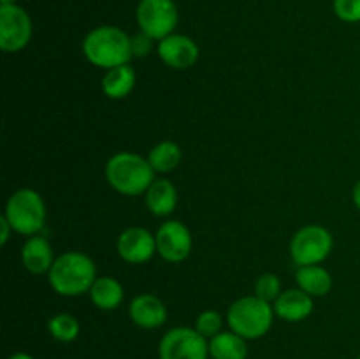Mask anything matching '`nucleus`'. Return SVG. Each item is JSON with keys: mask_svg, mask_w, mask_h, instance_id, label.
Here are the masks:
<instances>
[{"mask_svg": "<svg viewBox=\"0 0 360 359\" xmlns=\"http://www.w3.org/2000/svg\"><path fill=\"white\" fill-rule=\"evenodd\" d=\"M48 280L56 294L76 298L90 292L97 280V266L86 253L70 250L56 257L48 273Z\"/></svg>", "mask_w": 360, "mask_h": 359, "instance_id": "f257e3e1", "label": "nucleus"}, {"mask_svg": "<svg viewBox=\"0 0 360 359\" xmlns=\"http://www.w3.org/2000/svg\"><path fill=\"white\" fill-rule=\"evenodd\" d=\"M105 180L122 196L146 194L155 182V171L148 158L132 151H118L105 164Z\"/></svg>", "mask_w": 360, "mask_h": 359, "instance_id": "f03ea898", "label": "nucleus"}, {"mask_svg": "<svg viewBox=\"0 0 360 359\" xmlns=\"http://www.w3.org/2000/svg\"><path fill=\"white\" fill-rule=\"evenodd\" d=\"M83 53L90 63L101 69L125 65L132 58L130 37L122 28L104 25L88 32L83 41Z\"/></svg>", "mask_w": 360, "mask_h": 359, "instance_id": "7ed1b4c3", "label": "nucleus"}, {"mask_svg": "<svg viewBox=\"0 0 360 359\" xmlns=\"http://www.w3.org/2000/svg\"><path fill=\"white\" fill-rule=\"evenodd\" d=\"M274 308L259 296H243L227 310V324L231 331L245 340H259L273 327Z\"/></svg>", "mask_w": 360, "mask_h": 359, "instance_id": "20e7f679", "label": "nucleus"}, {"mask_svg": "<svg viewBox=\"0 0 360 359\" xmlns=\"http://www.w3.org/2000/svg\"><path fill=\"white\" fill-rule=\"evenodd\" d=\"M4 217L23 236H35L46 224V204L34 189H20L7 199Z\"/></svg>", "mask_w": 360, "mask_h": 359, "instance_id": "39448f33", "label": "nucleus"}, {"mask_svg": "<svg viewBox=\"0 0 360 359\" xmlns=\"http://www.w3.org/2000/svg\"><path fill=\"white\" fill-rule=\"evenodd\" d=\"M334 238L322 225H306L290 239V257L297 266L320 264L333 252Z\"/></svg>", "mask_w": 360, "mask_h": 359, "instance_id": "423d86ee", "label": "nucleus"}, {"mask_svg": "<svg viewBox=\"0 0 360 359\" xmlns=\"http://www.w3.org/2000/svg\"><path fill=\"white\" fill-rule=\"evenodd\" d=\"M160 359H207L210 340L195 327L178 326L169 329L158 345Z\"/></svg>", "mask_w": 360, "mask_h": 359, "instance_id": "0eeeda50", "label": "nucleus"}, {"mask_svg": "<svg viewBox=\"0 0 360 359\" xmlns=\"http://www.w3.org/2000/svg\"><path fill=\"white\" fill-rule=\"evenodd\" d=\"M136 20L141 32L162 41L174 34L178 25V7L174 0H141L136 11Z\"/></svg>", "mask_w": 360, "mask_h": 359, "instance_id": "6e6552de", "label": "nucleus"}, {"mask_svg": "<svg viewBox=\"0 0 360 359\" xmlns=\"http://www.w3.org/2000/svg\"><path fill=\"white\" fill-rule=\"evenodd\" d=\"M32 20L23 7L16 4L0 6V48L6 53H18L30 42Z\"/></svg>", "mask_w": 360, "mask_h": 359, "instance_id": "1a4fd4ad", "label": "nucleus"}, {"mask_svg": "<svg viewBox=\"0 0 360 359\" xmlns=\"http://www.w3.org/2000/svg\"><path fill=\"white\" fill-rule=\"evenodd\" d=\"M155 239L157 253L167 263H183L192 252V232L179 220L164 222L155 232Z\"/></svg>", "mask_w": 360, "mask_h": 359, "instance_id": "9d476101", "label": "nucleus"}, {"mask_svg": "<svg viewBox=\"0 0 360 359\" xmlns=\"http://www.w3.org/2000/svg\"><path fill=\"white\" fill-rule=\"evenodd\" d=\"M118 256L129 264H144L157 252V239L144 227H129L116 241Z\"/></svg>", "mask_w": 360, "mask_h": 359, "instance_id": "9b49d317", "label": "nucleus"}, {"mask_svg": "<svg viewBox=\"0 0 360 359\" xmlns=\"http://www.w3.org/2000/svg\"><path fill=\"white\" fill-rule=\"evenodd\" d=\"M157 53L165 65L176 70L190 69L199 60V46L183 34H171L158 41Z\"/></svg>", "mask_w": 360, "mask_h": 359, "instance_id": "f8f14e48", "label": "nucleus"}, {"mask_svg": "<svg viewBox=\"0 0 360 359\" xmlns=\"http://www.w3.org/2000/svg\"><path fill=\"white\" fill-rule=\"evenodd\" d=\"M130 319L143 329H157L167 320V306L153 294H139L130 301Z\"/></svg>", "mask_w": 360, "mask_h": 359, "instance_id": "ddd939ff", "label": "nucleus"}, {"mask_svg": "<svg viewBox=\"0 0 360 359\" xmlns=\"http://www.w3.org/2000/svg\"><path fill=\"white\" fill-rule=\"evenodd\" d=\"M21 263L25 270L30 271L32 275L49 273L55 263L53 246L44 236H28V239L21 246Z\"/></svg>", "mask_w": 360, "mask_h": 359, "instance_id": "4468645a", "label": "nucleus"}, {"mask_svg": "<svg viewBox=\"0 0 360 359\" xmlns=\"http://www.w3.org/2000/svg\"><path fill=\"white\" fill-rule=\"evenodd\" d=\"M274 313L287 322H301L313 312V298L302 289H288L281 292L273 305Z\"/></svg>", "mask_w": 360, "mask_h": 359, "instance_id": "2eb2a0df", "label": "nucleus"}, {"mask_svg": "<svg viewBox=\"0 0 360 359\" xmlns=\"http://www.w3.org/2000/svg\"><path fill=\"white\" fill-rule=\"evenodd\" d=\"M146 208L155 217H167L178 206V190L169 180H155L144 194Z\"/></svg>", "mask_w": 360, "mask_h": 359, "instance_id": "dca6fc26", "label": "nucleus"}, {"mask_svg": "<svg viewBox=\"0 0 360 359\" xmlns=\"http://www.w3.org/2000/svg\"><path fill=\"white\" fill-rule=\"evenodd\" d=\"M136 81V69L130 63L112 67V69L105 70L104 77H102V92L112 101H120L132 94Z\"/></svg>", "mask_w": 360, "mask_h": 359, "instance_id": "f3484780", "label": "nucleus"}, {"mask_svg": "<svg viewBox=\"0 0 360 359\" xmlns=\"http://www.w3.org/2000/svg\"><path fill=\"white\" fill-rule=\"evenodd\" d=\"M88 294H90L91 303L104 312L116 310L125 298L123 285L112 277H97Z\"/></svg>", "mask_w": 360, "mask_h": 359, "instance_id": "a211bd4d", "label": "nucleus"}, {"mask_svg": "<svg viewBox=\"0 0 360 359\" xmlns=\"http://www.w3.org/2000/svg\"><path fill=\"white\" fill-rule=\"evenodd\" d=\"M295 280H297L299 289L308 292L311 298L327 296L330 292V289H333V277L320 264L299 266L297 271H295Z\"/></svg>", "mask_w": 360, "mask_h": 359, "instance_id": "6ab92c4d", "label": "nucleus"}, {"mask_svg": "<svg viewBox=\"0 0 360 359\" xmlns=\"http://www.w3.org/2000/svg\"><path fill=\"white\" fill-rule=\"evenodd\" d=\"M210 355L213 359H246L248 344L234 331H221L210 340Z\"/></svg>", "mask_w": 360, "mask_h": 359, "instance_id": "aec40b11", "label": "nucleus"}, {"mask_svg": "<svg viewBox=\"0 0 360 359\" xmlns=\"http://www.w3.org/2000/svg\"><path fill=\"white\" fill-rule=\"evenodd\" d=\"M183 158V151L174 141H162L155 144L148 153V162L155 172H171L179 165Z\"/></svg>", "mask_w": 360, "mask_h": 359, "instance_id": "412c9836", "label": "nucleus"}, {"mask_svg": "<svg viewBox=\"0 0 360 359\" xmlns=\"http://www.w3.org/2000/svg\"><path fill=\"white\" fill-rule=\"evenodd\" d=\"M48 329L55 340L69 344V341H74L79 336L81 326L76 317L70 315V313H58V315L49 319Z\"/></svg>", "mask_w": 360, "mask_h": 359, "instance_id": "4be33fe9", "label": "nucleus"}, {"mask_svg": "<svg viewBox=\"0 0 360 359\" xmlns=\"http://www.w3.org/2000/svg\"><path fill=\"white\" fill-rule=\"evenodd\" d=\"M195 327L204 338L211 340L217 334L221 333V327H224V317H221L220 312L217 310H204L197 315L195 319Z\"/></svg>", "mask_w": 360, "mask_h": 359, "instance_id": "5701e85b", "label": "nucleus"}, {"mask_svg": "<svg viewBox=\"0 0 360 359\" xmlns=\"http://www.w3.org/2000/svg\"><path fill=\"white\" fill-rule=\"evenodd\" d=\"M281 294V280L274 273H264L255 282V296L264 301H276Z\"/></svg>", "mask_w": 360, "mask_h": 359, "instance_id": "b1692460", "label": "nucleus"}, {"mask_svg": "<svg viewBox=\"0 0 360 359\" xmlns=\"http://www.w3.org/2000/svg\"><path fill=\"white\" fill-rule=\"evenodd\" d=\"M334 13L347 23H359L360 0H334Z\"/></svg>", "mask_w": 360, "mask_h": 359, "instance_id": "393cba45", "label": "nucleus"}, {"mask_svg": "<svg viewBox=\"0 0 360 359\" xmlns=\"http://www.w3.org/2000/svg\"><path fill=\"white\" fill-rule=\"evenodd\" d=\"M155 44V39L150 37L144 32H139L134 37H130V48H132V56L136 58H146L148 55L151 53Z\"/></svg>", "mask_w": 360, "mask_h": 359, "instance_id": "a878e982", "label": "nucleus"}, {"mask_svg": "<svg viewBox=\"0 0 360 359\" xmlns=\"http://www.w3.org/2000/svg\"><path fill=\"white\" fill-rule=\"evenodd\" d=\"M0 227H2V232H0V245H6L7 241H9V234H11V231H14L13 229V225L9 224V220H7L6 217H0Z\"/></svg>", "mask_w": 360, "mask_h": 359, "instance_id": "bb28decb", "label": "nucleus"}, {"mask_svg": "<svg viewBox=\"0 0 360 359\" xmlns=\"http://www.w3.org/2000/svg\"><path fill=\"white\" fill-rule=\"evenodd\" d=\"M352 199H354V204L360 210V180L357 183H355L354 192H352Z\"/></svg>", "mask_w": 360, "mask_h": 359, "instance_id": "cd10ccee", "label": "nucleus"}, {"mask_svg": "<svg viewBox=\"0 0 360 359\" xmlns=\"http://www.w3.org/2000/svg\"><path fill=\"white\" fill-rule=\"evenodd\" d=\"M9 359H34V358H32L30 354H27V352H16V354L11 355Z\"/></svg>", "mask_w": 360, "mask_h": 359, "instance_id": "c85d7f7f", "label": "nucleus"}, {"mask_svg": "<svg viewBox=\"0 0 360 359\" xmlns=\"http://www.w3.org/2000/svg\"><path fill=\"white\" fill-rule=\"evenodd\" d=\"M2 2V6H7V4H16V0H0Z\"/></svg>", "mask_w": 360, "mask_h": 359, "instance_id": "c756f323", "label": "nucleus"}, {"mask_svg": "<svg viewBox=\"0 0 360 359\" xmlns=\"http://www.w3.org/2000/svg\"><path fill=\"white\" fill-rule=\"evenodd\" d=\"M357 359H360V355H359V358H357Z\"/></svg>", "mask_w": 360, "mask_h": 359, "instance_id": "7c9ffc66", "label": "nucleus"}]
</instances>
